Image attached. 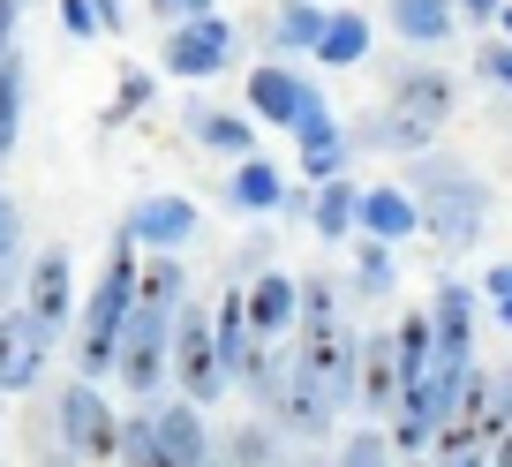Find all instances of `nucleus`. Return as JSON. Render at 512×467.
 I'll list each match as a JSON object with an SVG mask.
<instances>
[{
  "mask_svg": "<svg viewBox=\"0 0 512 467\" xmlns=\"http://www.w3.org/2000/svg\"><path fill=\"white\" fill-rule=\"evenodd\" d=\"M16 249H23V211L16 196H0V264H16Z\"/></svg>",
  "mask_w": 512,
  "mask_h": 467,
  "instance_id": "35",
  "label": "nucleus"
},
{
  "mask_svg": "<svg viewBox=\"0 0 512 467\" xmlns=\"http://www.w3.org/2000/svg\"><path fill=\"white\" fill-rule=\"evenodd\" d=\"M354 370H362V332L347 317L302 324V339H294V377L302 385H317L332 407H354Z\"/></svg>",
  "mask_w": 512,
  "mask_h": 467,
  "instance_id": "5",
  "label": "nucleus"
},
{
  "mask_svg": "<svg viewBox=\"0 0 512 467\" xmlns=\"http://www.w3.org/2000/svg\"><path fill=\"white\" fill-rule=\"evenodd\" d=\"M234 46H241V31L211 8V16H189V23H174V31H166L159 61H166V76L204 83V76H219V68H234Z\"/></svg>",
  "mask_w": 512,
  "mask_h": 467,
  "instance_id": "8",
  "label": "nucleus"
},
{
  "mask_svg": "<svg viewBox=\"0 0 512 467\" xmlns=\"http://www.w3.org/2000/svg\"><path fill=\"white\" fill-rule=\"evenodd\" d=\"M226 362H219V339H211V309L196 302H181L174 309V400H189V407H211V400H226Z\"/></svg>",
  "mask_w": 512,
  "mask_h": 467,
  "instance_id": "6",
  "label": "nucleus"
},
{
  "mask_svg": "<svg viewBox=\"0 0 512 467\" xmlns=\"http://www.w3.org/2000/svg\"><path fill=\"white\" fill-rule=\"evenodd\" d=\"M151 98H159L151 68H121V83H113V106H106V121H128V113H144Z\"/></svg>",
  "mask_w": 512,
  "mask_h": 467,
  "instance_id": "31",
  "label": "nucleus"
},
{
  "mask_svg": "<svg viewBox=\"0 0 512 467\" xmlns=\"http://www.w3.org/2000/svg\"><path fill=\"white\" fill-rule=\"evenodd\" d=\"M23 309H31L53 339L76 324V257H68L61 242H46V249L31 257V272H23Z\"/></svg>",
  "mask_w": 512,
  "mask_h": 467,
  "instance_id": "12",
  "label": "nucleus"
},
{
  "mask_svg": "<svg viewBox=\"0 0 512 467\" xmlns=\"http://www.w3.org/2000/svg\"><path fill=\"white\" fill-rule=\"evenodd\" d=\"M189 136L219 159H256V121L249 113H226V106H189Z\"/></svg>",
  "mask_w": 512,
  "mask_h": 467,
  "instance_id": "20",
  "label": "nucleus"
},
{
  "mask_svg": "<svg viewBox=\"0 0 512 467\" xmlns=\"http://www.w3.org/2000/svg\"><path fill=\"white\" fill-rule=\"evenodd\" d=\"M475 76L490 83V91H512V38H482L475 46Z\"/></svg>",
  "mask_w": 512,
  "mask_h": 467,
  "instance_id": "32",
  "label": "nucleus"
},
{
  "mask_svg": "<svg viewBox=\"0 0 512 467\" xmlns=\"http://www.w3.org/2000/svg\"><path fill=\"white\" fill-rule=\"evenodd\" d=\"M61 31L76 38V46H91V38H106V31H98V8H91V0H61Z\"/></svg>",
  "mask_w": 512,
  "mask_h": 467,
  "instance_id": "34",
  "label": "nucleus"
},
{
  "mask_svg": "<svg viewBox=\"0 0 512 467\" xmlns=\"http://www.w3.org/2000/svg\"><path fill=\"white\" fill-rule=\"evenodd\" d=\"M91 8H98V31L121 38V0H91Z\"/></svg>",
  "mask_w": 512,
  "mask_h": 467,
  "instance_id": "41",
  "label": "nucleus"
},
{
  "mask_svg": "<svg viewBox=\"0 0 512 467\" xmlns=\"http://www.w3.org/2000/svg\"><path fill=\"white\" fill-rule=\"evenodd\" d=\"M392 467H430V460H392Z\"/></svg>",
  "mask_w": 512,
  "mask_h": 467,
  "instance_id": "45",
  "label": "nucleus"
},
{
  "mask_svg": "<svg viewBox=\"0 0 512 467\" xmlns=\"http://www.w3.org/2000/svg\"><path fill=\"white\" fill-rule=\"evenodd\" d=\"M241 309H249V332H256V347H279V339H294V324H302V279H287V272H264L241 287Z\"/></svg>",
  "mask_w": 512,
  "mask_h": 467,
  "instance_id": "13",
  "label": "nucleus"
},
{
  "mask_svg": "<svg viewBox=\"0 0 512 467\" xmlns=\"http://www.w3.org/2000/svg\"><path fill=\"white\" fill-rule=\"evenodd\" d=\"M23 302V272H16V264H0V309H16Z\"/></svg>",
  "mask_w": 512,
  "mask_h": 467,
  "instance_id": "40",
  "label": "nucleus"
},
{
  "mask_svg": "<svg viewBox=\"0 0 512 467\" xmlns=\"http://www.w3.org/2000/svg\"><path fill=\"white\" fill-rule=\"evenodd\" d=\"M445 467H490V452H467V460H445Z\"/></svg>",
  "mask_w": 512,
  "mask_h": 467,
  "instance_id": "44",
  "label": "nucleus"
},
{
  "mask_svg": "<svg viewBox=\"0 0 512 467\" xmlns=\"http://www.w3.org/2000/svg\"><path fill=\"white\" fill-rule=\"evenodd\" d=\"M211 339H219V362H226V377H249V362H256V332H249V309H241V287H226L219 294V309H211Z\"/></svg>",
  "mask_w": 512,
  "mask_h": 467,
  "instance_id": "22",
  "label": "nucleus"
},
{
  "mask_svg": "<svg viewBox=\"0 0 512 467\" xmlns=\"http://www.w3.org/2000/svg\"><path fill=\"white\" fill-rule=\"evenodd\" d=\"M53 437H61V460L106 467L113 445H121V415H113V400L91 377H68V385L53 392Z\"/></svg>",
  "mask_w": 512,
  "mask_h": 467,
  "instance_id": "4",
  "label": "nucleus"
},
{
  "mask_svg": "<svg viewBox=\"0 0 512 467\" xmlns=\"http://www.w3.org/2000/svg\"><path fill=\"white\" fill-rule=\"evenodd\" d=\"M196 226H204V211H196V196H136L121 219V234L144 257H181V249L196 242Z\"/></svg>",
  "mask_w": 512,
  "mask_h": 467,
  "instance_id": "9",
  "label": "nucleus"
},
{
  "mask_svg": "<svg viewBox=\"0 0 512 467\" xmlns=\"http://www.w3.org/2000/svg\"><path fill=\"white\" fill-rule=\"evenodd\" d=\"M151 422H159V452H166V467H219V437H211L204 407H189V400H159V407H151Z\"/></svg>",
  "mask_w": 512,
  "mask_h": 467,
  "instance_id": "14",
  "label": "nucleus"
},
{
  "mask_svg": "<svg viewBox=\"0 0 512 467\" xmlns=\"http://www.w3.org/2000/svg\"><path fill=\"white\" fill-rule=\"evenodd\" d=\"M422 309H430V332H437V370L467 377L475 370V287L467 279H437V294Z\"/></svg>",
  "mask_w": 512,
  "mask_h": 467,
  "instance_id": "10",
  "label": "nucleus"
},
{
  "mask_svg": "<svg viewBox=\"0 0 512 467\" xmlns=\"http://www.w3.org/2000/svg\"><path fill=\"white\" fill-rule=\"evenodd\" d=\"M392 8V38H407L415 53H445L460 38V8L452 0H384Z\"/></svg>",
  "mask_w": 512,
  "mask_h": 467,
  "instance_id": "18",
  "label": "nucleus"
},
{
  "mask_svg": "<svg viewBox=\"0 0 512 467\" xmlns=\"http://www.w3.org/2000/svg\"><path fill=\"white\" fill-rule=\"evenodd\" d=\"M497 38H512V0H505V8H497Z\"/></svg>",
  "mask_w": 512,
  "mask_h": 467,
  "instance_id": "43",
  "label": "nucleus"
},
{
  "mask_svg": "<svg viewBox=\"0 0 512 467\" xmlns=\"http://www.w3.org/2000/svg\"><path fill=\"white\" fill-rule=\"evenodd\" d=\"M392 355H400V385H422V377L437 370V332H430V309H407L400 324H392ZM407 400V392H400Z\"/></svg>",
  "mask_w": 512,
  "mask_h": 467,
  "instance_id": "23",
  "label": "nucleus"
},
{
  "mask_svg": "<svg viewBox=\"0 0 512 467\" xmlns=\"http://www.w3.org/2000/svg\"><path fill=\"white\" fill-rule=\"evenodd\" d=\"M309 91H317V83L309 76H294V68H279V61H256L249 68V121H272V129H294V121H302V106H309Z\"/></svg>",
  "mask_w": 512,
  "mask_h": 467,
  "instance_id": "15",
  "label": "nucleus"
},
{
  "mask_svg": "<svg viewBox=\"0 0 512 467\" xmlns=\"http://www.w3.org/2000/svg\"><path fill=\"white\" fill-rule=\"evenodd\" d=\"M369 46H377V23H369L362 8H332V16H324V38H317V61L324 68H362Z\"/></svg>",
  "mask_w": 512,
  "mask_h": 467,
  "instance_id": "21",
  "label": "nucleus"
},
{
  "mask_svg": "<svg viewBox=\"0 0 512 467\" xmlns=\"http://www.w3.org/2000/svg\"><path fill=\"white\" fill-rule=\"evenodd\" d=\"M53 347H61V339H53L23 302H16V309H0V400H8V392H31L38 377H46Z\"/></svg>",
  "mask_w": 512,
  "mask_h": 467,
  "instance_id": "11",
  "label": "nucleus"
},
{
  "mask_svg": "<svg viewBox=\"0 0 512 467\" xmlns=\"http://www.w3.org/2000/svg\"><path fill=\"white\" fill-rule=\"evenodd\" d=\"M400 189L415 196L422 234L437 242V257H467V249L490 234V181H482L467 159H452V151H422V159H407Z\"/></svg>",
  "mask_w": 512,
  "mask_h": 467,
  "instance_id": "2",
  "label": "nucleus"
},
{
  "mask_svg": "<svg viewBox=\"0 0 512 467\" xmlns=\"http://www.w3.org/2000/svg\"><path fill=\"white\" fill-rule=\"evenodd\" d=\"M354 211H362V181H324L317 196H309V226H317V242H347L354 234Z\"/></svg>",
  "mask_w": 512,
  "mask_h": 467,
  "instance_id": "24",
  "label": "nucleus"
},
{
  "mask_svg": "<svg viewBox=\"0 0 512 467\" xmlns=\"http://www.w3.org/2000/svg\"><path fill=\"white\" fill-rule=\"evenodd\" d=\"M490 467H512V422L497 430V445H490Z\"/></svg>",
  "mask_w": 512,
  "mask_h": 467,
  "instance_id": "42",
  "label": "nucleus"
},
{
  "mask_svg": "<svg viewBox=\"0 0 512 467\" xmlns=\"http://www.w3.org/2000/svg\"><path fill=\"white\" fill-rule=\"evenodd\" d=\"M211 8H219V0H151V16H159L166 31H174V23H189V16H211Z\"/></svg>",
  "mask_w": 512,
  "mask_h": 467,
  "instance_id": "36",
  "label": "nucleus"
},
{
  "mask_svg": "<svg viewBox=\"0 0 512 467\" xmlns=\"http://www.w3.org/2000/svg\"><path fill=\"white\" fill-rule=\"evenodd\" d=\"M189 302V272H181V257H144L136 264V309H174Z\"/></svg>",
  "mask_w": 512,
  "mask_h": 467,
  "instance_id": "25",
  "label": "nucleus"
},
{
  "mask_svg": "<svg viewBox=\"0 0 512 467\" xmlns=\"http://www.w3.org/2000/svg\"><path fill=\"white\" fill-rule=\"evenodd\" d=\"M490 377V407H497V430L512 422V362H497V370H482Z\"/></svg>",
  "mask_w": 512,
  "mask_h": 467,
  "instance_id": "37",
  "label": "nucleus"
},
{
  "mask_svg": "<svg viewBox=\"0 0 512 467\" xmlns=\"http://www.w3.org/2000/svg\"><path fill=\"white\" fill-rule=\"evenodd\" d=\"M482 302H490L497 324L512 332V264H490V272H482Z\"/></svg>",
  "mask_w": 512,
  "mask_h": 467,
  "instance_id": "33",
  "label": "nucleus"
},
{
  "mask_svg": "<svg viewBox=\"0 0 512 467\" xmlns=\"http://www.w3.org/2000/svg\"><path fill=\"white\" fill-rule=\"evenodd\" d=\"M16 136H23V53H8L0 61V159L16 151Z\"/></svg>",
  "mask_w": 512,
  "mask_h": 467,
  "instance_id": "29",
  "label": "nucleus"
},
{
  "mask_svg": "<svg viewBox=\"0 0 512 467\" xmlns=\"http://www.w3.org/2000/svg\"><path fill=\"white\" fill-rule=\"evenodd\" d=\"M347 287H354V302H384V294L400 287V264H392V249L362 234V242H354V279H347Z\"/></svg>",
  "mask_w": 512,
  "mask_h": 467,
  "instance_id": "27",
  "label": "nucleus"
},
{
  "mask_svg": "<svg viewBox=\"0 0 512 467\" xmlns=\"http://www.w3.org/2000/svg\"><path fill=\"white\" fill-rule=\"evenodd\" d=\"M392 460H400V452H392V437L369 422V430H354L347 445H339V460H332V467H392Z\"/></svg>",
  "mask_w": 512,
  "mask_h": 467,
  "instance_id": "30",
  "label": "nucleus"
},
{
  "mask_svg": "<svg viewBox=\"0 0 512 467\" xmlns=\"http://www.w3.org/2000/svg\"><path fill=\"white\" fill-rule=\"evenodd\" d=\"M113 377H121L128 400H159L166 392V377H174V317H166V309H136V317H128Z\"/></svg>",
  "mask_w": 512,
  "mask_h": 467,
  "instance_id": "7",
  "label": "nucleus"
},
{
  "mask_svg": "<svg viewBox=\"0 0 512 467\" xmlns=\"http://www.w3.org/2000/svg\"><path fill=\"white\" fill-rule=\"evenodd\" d=\"M452 106H460V83L430 61H407V68H392V91L354 121L347 144L392 151V159H422V151H437V129L452 121Z\"/></svg>",
  "mask_w": 512,
  "mask_h": 467,
  "instance_id": "1",
  "label": "nucleus"
},
{
  "mask_svg": "<svg viewBox=\"0 0 512 467\" xmlns=\"http://www.w3.org/2000/svg\"><path fill=\"white\" fill-rule=\"evenodd\" d=\"M16 16H23V0H0V61L16 53Z\"/></svg>",
  "mask_w": 512,
  "mask_h": 467,
  "instance_id": "39",
  "label": "nucleus"
},
{
  "mask_svg": "<svg viewBox=\"0 0 512 467\" xmlns=\"http://www.w3.org/2000/svg\"><path fill=\"white\" fill-rule=\"evenodd\" d=\"M354 234H369V242L400 249L407 234H422V211L407 189H392V181H377V189H362V211H354Z\"/></svg>",
  "mask_w": 512,
  "mask_h": 467,
  "instance_id": "17",
  "label": "nucleus"
},
{
  "mask_svg": "<svg viewBox=\"0 0 512 467\" xmlns=\"http://www.w3.org/2000/svg\"><path fill=\"white\" fill-rule=\"evenodd\" d=\"M279 196H287V174H279L264 151H256V159H234V174H226V204L234 211L264 219V211H279Z\"/></svg>",
  "mask_w": 512,
  "mask_h": 467,
  "instance_id": "19",
  "label": "nucleus"
},
{
  "mask_svg": "<svg viewBox=\"0 0 512 467\" xmlns=\"http://www.w3.org/2000/svg\"><path fill=\"white\" fill-rule=\"evenodd\" d=\"M324 0H287L279 8V23H272V46H287V53H317V38H324Z\"/></svg>",
  "mask_w": 512,
  "mask_h": 467,
  "instance_id": "28",
  "label": "nucleus"
},
{
  "mask_svg": "<svg viewBox=\"0 0 512 467\" xmlns=\"http://www.w3.org/2000/svg\"><path fill=\"white\" fill-rule=\"evenodd\" d=\"M452 8H460V31L467 23H475V31H497V8H505V0H452Z\"/></svg>",
  "mask_w": 512,
  "mask_h": 467,
  "instance_id": "38",
  "label": "nucleus"
},
{
  "mask_svg": "<svg viewBox=\"0 0 512 467\" xmlns=\"http://www.w3.org/2000/svg\"><path fill=\"white\" fill-rule=\"evenodd\" d=\"M400 355H392V332H362V370H354V407H369L377 422L400 415Z\"/></svg>",
  "mask_w": 512,
  "mask_h": 467,
  "instance_id": "16",
  "label": "nucleus"
},
{
  "mask_svg": "<svg viewBox=\"0 0 512 467\" xmlns=\"http://www.w3.org/2000/svg\"><path fill=\"white\" fill-rule=\"evenodd\" d=\"M136 317V242L113 226V249H106V272H98L91 302L76 309V377H113V355H121V332Z\"/></svg>",
  "mask_w": 512,
  "mask_h": 467,
  "instance_id": "3",
  "label": "nucleus"
},
{
  "mask_svg": "<svg viewBox=\"0 0 512 467\" xmlns=\"http://www.w3.org/2000/svg\"><path fill=\"white\" fill-rule=\"evenodd\" d=\"M53 467H68V460H53Z\"/></svg>",
  "mask_w": 512,
  "mask_h": 467,
  "instance_id": "46",
  "label": "nucleus"
},
{
  "mask_svg": "<svg viewBox=\"0 0 512 467\" xmlns=\"http://www.w3.org/2000/svg\"><path fill=\"white\" fill-rule=\"evenodd\" d=\"M219 467H279V422H241V430H226Z\"/></svg>",
  "mask_w": 512,
  "mask_h": 467,
  "instance_id": "26",
  "label": "nucleus"
}]
</instances>
